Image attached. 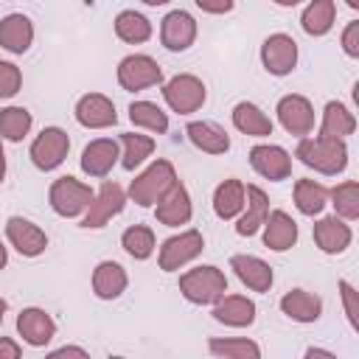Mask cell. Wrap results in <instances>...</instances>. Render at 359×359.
<instances>
[{
    "mask_svg": "<svg viewBox=\"0 0 359 359\" xmlns=\"http://www.w3.org/2000/svg\"><path fill=\"white\" fill-rule=\"evenodd\" d=\"M294 157L306 168H314L323 177H337L348 168V146L345 140H334V137H320V135L297 137Z\"/></svg>",
    "mask_w": 359,
    "mask_h": 359,
    "instance_id": "obj_1",
    "label": "cell"
},
{
    "mask_svg": "<svg viewBox=\"0 0 359 359\" xmlns=\"http://www.w3.org/2000/svg\"><path fill=\"white\" fill-rule=\"evenodd\" d=\"M177 180H180V177H177L174 163L165 160V157H157V160H151V163L129 182L126 196H129L137 208H154L157 199H160Z\"/></svg>",
    "mask_w": 359,
    "mask_h": 359,
    "instance_id": "obj_2",
    "label": "cell"
},
{
    "mask_svg": "<svg viewBox=\"0 0 359 359\" xmlns=\"http://www.w3.org/2000/svg\"><path fill=\"white\" fill-rule=\"evenodd\" d=\"M227 292V278L213 264H199L180 275V294L194 306H213Z\"/></svg>",
    "mask_w": 359,
    "mask_h": 359,
    "instance_id": "obj_3",
    "label": "cell"
},
{
    "mask_svg": "<svg viewBox=\"0 0 359 359\" xmlns=\"http://www.w3.org/2000/svg\"><path fill=\"white\" fill-rule=\"evenodd\" d=\"M93 196H95V191H93L87 182H81V180H76V177H70V174L56 177V180L50 182V188H48V205H50V210H53L56 216H62V219H76V216H81V213L87 210V205L93 202Z\"/></svg>",
    "mask_w": 359,
    "mask_h": 359,
    "instance_id": "obj_4",
    "label": "cell"
},
{
    "mask_svg": "<svg viewBox=\"0 0 359 359\" xmlns=\"http://www.w3.org/2000/svg\"><path fill=\"white\" fill-rule=\"evenodd\" d=\"M163 101L168 104L171 112L191 115V112L202 109V104L208 101V87L194 73H177L168 81H163Z\"/></svg>",
    "mask_w": 359,
    "mask_h": 359,
    "instance_id": "obj_5",
    "label": "cell"
},
{
    "mask_svg": "<svg viewBox=\"0 0 359 359\" xmlns=\"http://www.w3.org/2000/svg\"><path fill=\"white\" fill-rule=\"evenodd\" d=\"M126 199H129L126 191L115 180H104L101 188L95 191L93 202L87 205V210L81 213V227L84 230H101V227H107L118 213H123Z\"/></svg>",
    "mask_w": 359,
    "mask_h": 359,
    "instance_id": "obj_6",
    "label": "cell"
},
{
    "mask_svg": "<svg viewBox=\"0 0 359 359\" xmlns=\"http://www.w3.org/2000/svg\"><path fill=\"white\" fill-rule=\"evenodd\" d=\"M205 250V236L196 227L180 230L174 236H168L157 252V264L163 272H177L182 266H188L191 261H196Z\"/></svg>",
    "mask_w": 359,
    "mask_h": 359,
    "instance_id": "obj_7",
    "label": "cell"
},
{
    "mask_svg": "<svg viewBox=\"0 0 359 359\" xmlns=\"http://www.w3.org/2000/svg\"><path fill=\"white\" fill-rule=\"evenodd\" d=\"M115 76H118L121 90H126V93H140V90L163 84V67L149 53H129V56H123L118 62Z\"/></svg>",
    "mask_w": 359,
    "mask_h": 359,
    "instance_id": "obj_8",
    "label": "cell"
},
{
    "mask_svg": "<svg viewBox=\"0 0 359 359\" xmlns=\"http://www.w3.org/2000/svg\"><path fill=\"white\" fill-rule=\"evenodd\" d=\"M67 151H70V135L62 126H45L31 140L28 157H31L34 168H39V171H56L67 160Z\"/></svg>",
    "mask_w": 359,
    "mask_h": 359,
    "instance_id": "obj_9",
    "label": "cell"
},
{
    "mask_svg": "<svg viewBox=\"0 0 359 359\" xmlns=\"http://www.w3.org/2000/svg\"><path fill=\"white\" fill-rule=\"evenodd\" d=\"M297 56H300L297 42L289 34H283V31L269 34L261 42V65H264V70L269 76H278V79L289 76L297 67Z\"/></svg>",
    "mask_w": 359,
    "mask_h": 359,
    "instance_id": "obj_10",
    "label": "cell"
},
{
    "mask_svg": "<svg viewBox=\"0 0 359 359\" xmlns=\"http://www.w3.org/2000/svg\"><path fill=\"white\" fill-rule=\"evenodd\" d=\"M275 115H278V123L294 135V137H306L314 132V123H317V115H314V104L300 95V93H289L278 101L275 107Z\"/></svg>",
    "mask_w": 359,
    "mask_h": 359,
    "instance_id": "obj_11",
    "label": "cell"
},
{
    "mask_svg": "<svg viewBox=\"0 0 359 359\" xmlns=\"http://www.w3.org/2000/svg\"><path fill=\"white\" fill-rule=\"evenodd\" d=\"M196 34H199V25H196L194 14L185 8H174L160 20V42L171 53L188 50L196 42Z\"/></svg>",
    "mask_w": 359,
    "mask_h": 359,
    "instance_id": "obj_12",
    "label": "cell"
},
{
    "mask_svg": "<svg viewBox=\"0 0 359 359\" xmlns=\"http://www.w3.org/2000/svg\"><path fill=\"white\" fill-rule=\"evenodd\" d=\"M250 165L258 177L269 182H280L289 180L292 174V154L278 143H255L250 149Z\"/></svg>",
    "mask_w": 359,
    "mask_h": 359,
    "instance_id": "obj_13",
    "label": "cell"
},
{
    "mask_svg": "<svg viewBox=\"0 0 359 359\" xmlns=\"http://www.w3.org/2000/svg\"><path fill=\"white\" fill-rule=\"evenodd\" d=\"M73 118L84 129H109L118 123L115 104L104 93H84L73 107Z\"/></svg>",
    "mask_w": 359,
    "mask_h": 359,
    "instance_id": "obj_14",
    "label": "cell"
},
{
    "mask_svg": "<svg viewBox=\"0 0 359 359\" xmlns=\"http://www.w3.org/2000/svg\"><path fill=\"white\" fill-rule=\"evenodd\" d=\"M6 238L22 258H36L48 250V233L39 224H34L31 219H22V216H8L6 219Z\"/></svg>",
    "mask_w": 359,
    "mask_h": 359,
    "instance_id": "obj_15",
    "label": "cell"
},
{
    "mask_svg": "<svg viewBox=\"0 0 359 359\" xmlns=\"http://www.w3.org/2000/svg\"><path fill=\"white\" fill-rule=\"evenodd\" d=\"M194 216V202H191V194L188 188L177 180L154 205V219L165 227H182L188 224Z\"/></svg>",
    "mask_w": 359,
    "mask_h": 359,
    "instance_id": "obj_16",
    "label": "cell"
},
{
    "mask_svg": "<svg viewBox=\"0 0 359 359\" xmlns=\"http://www.w3.org/2000/svg\"><path fill=\"white\" fill-rule=\"evenodd\" d=\"M311 238H314V244H317L320 252H325V255H342L351 247V241H353V230H351V224L345 219H339L334 213V216H323V219L314 222Z\"/></svg>",
    "mask_w": 359,
    "mask_h": 359,
    "instance_id": "obj_17",
    "label": "cell"
},
{
    "mask_svg": "<svg viewBox=\"0 0 359 359\" xmlns=\"http://www.w3.org/2000/svg\"><path fill=\"white\" fill-rule=\"evenodd\" d=\"M118 160H121V146H118V140H112V137H95V140H90V143L81 149L79 165H81V171H84L87 177L101 180V177H107V174L115 168Z\"/></svg>",
    "mask_w": 359,
    "mask_h": 359,
    "instance_id": "obj_18",
    "label": "cell"
},
{
    "mask_svg": "<svg viewBox=\"0 0 359 359\" xmlns=\"http://www.w3.org/2000/svg\"><path fill=\"white\" fill-rule=\"evenodd\" d=\"M17 334L22 337L25 345L45 348L56 337V320L45 309H39V306H25L17 314Z\"/></svg>",
    "mask_w": 359,
    "mask_h": 359,
    "instance_id": "obj_19",
    "label": "cell"
},
{
    "mask_svg": "<svg viewBox=\"0 0 359 359\" xmlns=\"http://www.w3.org/2000/svg\"><path fill=\"white\" fill-rule=\"evenodd\" d=\"M244 196H247L244 199V210L236 216V233L241 238H250L264 227V222L269 216V199H266L264 188H258L252 182L244 185Z\"/></svg>",
    "mask_w": 359,
    "mask_h": 359,
    "instance_id": "obj_20",
    "label": "cell"
},
{
    "mask_svg": "<svg viewBox=\"0 0 359 359\" xmlns=\"http://www.w3.org/2000/svg\"><path fill=\"white\" fill-rule=\"evenodd\" d=\"M230 269L236 272V278L250 289V292H269L275 283L272 266L258 258V255H247V252H236L230 258Z\"/></svg>",
    "mask_w": 359,
    "mask_h": 359,
    "instance_id": "obj_21",
    "label": "cell"
},
{
    "mask_svg": "<svg viewBox=\"0 0 359 359\" xmlns=\"http://www.w3.org/2000/svg\"><path fill=\"white\" fill-rule=\"evenodd\" d=\"M34 45V22L28 14L22 11H11L0 20V48L14 53V56H22L28 53V48Z\"/></svg>",
    "mask_w": 359,
    "mask_h": 359,
    "instance_id": "obj_22",
    "label": "cell"
},
{
    "mask_svg": "<svg viewBox=\"0 0 359 359\" xmlns=\"http://www.w3.org/2000/svg\"><path fill=\"white\" fill-rule=\"evenodd\" d=\"M213 320L227 328H250L255 323V303L247 294H222L213 303Z\"/></svg>",
    "mask_w": 359,
    "mask_h": 359,
    "instance_id": "obj_23",
    "label": "cell"
},
{
    "mask_svg": "<svg viewBox=\"0 0 359 359\" xmlns=\"http://www.w3.org/2000/svg\"><path fill=\"white\" fill-rule=\"evenodd\" d=\"M261 230H264V247H269L272 252L292 250L297 244V236H300L297 222L286 210H280V208L269 210V216H266V222H264Z\"/></svg>",
    "mask_w": 359,
    "mask_h": 359,
    "instance_id": "obj_24",
    "label": "cell"
},
{
    "mask_svg": "<svg viewBox=\"0 0 359 359\" xmlns=\"http://www.w3.org/2000/svg\"><path fill=\"white\" fill-rule=\"evenodd\" d=\"M90 283L98 300H118L129 286V275L118 261H98Z\"/></svg>",
    "mask_w": 359,
    "mask_h": 359,
    "instance_id": "obj_25",
    "label": "cell"
},
{
    "mask_svg": "<svg viewBox=\"0 0 359 359\" xmlns=\"http://www.w3.org/2000/svg\"><path fill=\"white\" fill-rule=\"evenodd\" d=\"M280 311L292 320V323H317L320 314H323V297L309 292V289H289L283 297H280Z\"/></svg>",
    "mask_w": 359,
    "mask_h": 359,
    "instance_id": "obj_26",
    "label": "cell"
},
{
    "mask_svg": "<svg viewBox=\"0 0 359 359\" xmlns=\"http://www.w3.org/2000/svg\"><path fill=\"white\" fill-rule=\"evenodd\" d=\"M230 121L247 137H269L272 129H275L272 118L258 104H252V101H238L233 107V112H230Z\"/></svg>",
    "mask_w": 359,
    "mask_h": 359,
    "instance_id": "obj_27",
    "label": "cell"
},
{
    "mask_svg": "<svg viewBox=\"0 0 359 359\" xmlns=\"http://www.w3.org/2000/svg\"><path fill=\"white\" fill-rule=\"evenodd\" d=\"M356 132V115L342 104V101H328L323 107V118H320V137H334V140H345Z\"/></svg>",
    "mask_w": 359,
    "mask_h": 359,
    "instance_id": "obj_28",
    "label": "cell"
},
{
    "mask_svg": "<svg viewBox=\"0 0 359 359\" xmlns=\"http://www.w3.org/2000/svg\"><path fill=\"white\" fill-rule=\"evenodd\" d=\"M185 135L205 154H224V151H230V135L219 123H213V121H191L185 126Z\"/></svg>",
    "mask_w": 359,
    "mask_h": 359,
    "instance_id": "obj_29",
    "label": "cell"
},
{
    "mask_svg": "<svg viewBox=\"0 0 359 359\" xmlns=\"http://www.w3.org/2000/svg\"><path fill=\"white\" fill-rule=\"evenodd\" d=\"M244 182L238 177H230V180H222L213 191V213L216 219L222 222H230L236 219L241 210H244Z\"/></svg>",
    "mask_w": 359,
    "mask_h": 359,
    "instance_id": "obj_30",
    "label": "cell"
},
{
    "mask_svg": "<svg viewBox=\"0 0 359 359\" xmlns=\"http://www.w3.org/2000/svg\"><path fill=\"white\" fill-rule=\"evenodd\" d=\"M112 28H115V36H118L121 42H126V45H143V42H149L151 34H154L151 20H149L146 14H140V11H135V8L118 11Z\"/></svg>",
    "mask_w": 359,
    "mask_h": 359,
    "instance_id": "obj_31",
    "label": "cell"
},
{
    "mask_svg": "<svg viewBox=\"0 0 359 359\" xmlns=\"http://www.w3.org/2000/svg\"><path fill=\"white\" fill-rule=\"evenodd\" d=\"M337 22V3L334 0H309L300 14V28L309 36H325Z\"/></svg>",
    "mask_w": 359,
    "mask_h": 359,
    "instance_id": "obj_32",
    "label": "cell"
},
{
    "mask_svg": "<svg viewBox=\"0 0 359 359\" xmlns=\"http://www.w3.org/2000/svg\"><path fill=\"white\" fill-rule=\"evenodd\" d=\"M118 146H121V160H118L121 168L123 171H135V168H140L151 157L154 137L151 135H140V132H123Z\"/></svg>",
    "mask_w": 359,
    "mask_h": 359,
    "instance_id": "obj_33",
    "label": "cell"
},
{
    "mask_svg": "<svg viewBox=\"0 0 359 359\" xmlns=\"http://www.w3.org/2000/svg\"><path fill=\"white\" fill-rule=\"evenodd\" d=\"M328 205V188L311 177H300L294 182V208L303 216H320Z\"/></svg>",
    "mask_w": 359,
    "mask_h": 359,
    "instance_id": "obj_34",
    "label": "cell"
},
{
    "mask_svg": "<svg viewBox=\"0 0 359 359\" xmlns=\"http://www.w3.org/2000/svg\"><path fill=\"white\" fill-rule=\"evenodd\" d=\"M121 247L129 258L135 261H146L154 255L157 250V238H154V230L149 224H129L123 233H121Z\"/></svg>",
    "mask_w": 359,
    "mask_h": 359,
    "instance_id": "obj_35",
    "label": "cell"
},
{
    "mask_svg": "<svg viewBox=\"0 0 359 359\" xmlns=\"http://www.w3.org/2000/svg\"><path fill=\"white\" fill-rule=\"evenodd\" d=\"M208 351L219 359H261V345L247 337H210Z\"/></svg>",
    "mask_w": 359,
    "mask_h": 359,
    "instance_id": "obj_36",
    "label": "cell"
},
{
    "mask_svg": "<svg viewBox=\"0 0 359 359\" xmlns=\"http://www.w3.org/2000/svg\"><path fill=\"white\" fill-rule=\"evenodd\" d=\"M129 121L137 129H146L151 135L168 132V112L163 107H157L154 101H132L129 104Z\"/></svg>",
    "mask_w": 359,
    "mask_h": 359,
    "instance_id": "obj_37",
    "label": "cell"
},
{
    "mask_svg": "<svg viewBox=\"0 0 359 359\" xmlns=\"http://www.w3.org/2000/svg\"><path fill=\"white\" fill-rule=\"evenodd\" d=\"M34 126V115L25 107L8 104L0 109V137L8 143H20Z\"/></svg>",
    "mask_w": 359,
    "mask_h": 359,
    "instance_id": "obj_38",
    "label": "cell"
},
{
    "mask_svg": "<svg viewBox=\"0 0 359 359\" xmlns=\"http://www.w3.org/2000/svg\"><path fill=\"white\" fill-rule=\"evenodd\" d=\"M328 199L339 219H345V222L359 219V182L356 180H345V182H337L334 188H328Z\"/></svg>",
    "mask_w": 359,
    "mask_h": 359,
    "instance_id": "obj_39",
    "label": "cell"
},
{
    "mask_svg": "<svg viewBox=\"0 0 359 359\" xmlns=\"http://www.w3.org/2000/svg\"><path fill=\"white\" fill-rule=\"evenodd\" d=\"M22 90V70L14 62L0 59V101L14 98Z\"/></svg>",
    "mask_w": 359,
    "mask_h": 359,
    "instance_id": "obj_40",
    "label": "cell"
},
{
    "mask_svg": "<svg viewBox=\"0 0 359 359\" xmlns=\"http://www.w3.org/2000/svg\"><path fill=\"white\" fill-rule=\"evenodd\" d=\"M337 289H339V297H342V309H345L348 325H351L353 331H359V292H356L353 283L345 280V278L337 280Z\"/></svg>",
    "mask_w": 359,
    "mask_h": 359,
    "instance_id": "obj_41",
    "label": "cell"
},
{
    "mask_svg": "<svg viewBox=\"0 0 359 359\" xmlns=\"http://www.w3.org/2000/svg\"><path fill=\"white\" fill-rule=\"evenodd\" d=\"M339 45H342V53H345V56L359 59V20H351V22L342 28Z\"/></svg>",
    "mask_w": 359,
    "mask_h": 359,
    "instance_id": "obj_42",
    "label": "cell"
},
{
    "mask_svg": "<svg viewBox=\"0 0 359 359\" xmlns=\"http://www.w3.org/2000/svg\"><path fill=\"white\" fill-rule=\"evenodd\" d=\"M196 3V8H202L205 14H227V11H233V6H236V0H194Z\"/></svg>",
    "mask_w": 359,
    "mask_h": 359,
    "instance_id": "obj_43",
    "label": "cell"
},
{
    "mask_svg": "<svg viewBox=\"0 0 359 359\" xmlns=\"http://www.w3.org/2000/svg\"><path fill=\"white\" fill-rule=\"evenodd\" d=\"M22 348L20 342H14L11 337H0V359H20Z\"/></svg>",
    "mask_w": 359,
    "mask_h": 359,
    "instance_id": "obj_44",
    "label": "cell"
},
{
    "mask_svg": "<svg viewBox=\"0 0 359 359\" xmlns=\"http://www.w3.org/2000/svg\"><path fill=\"white\" fill-rule=\"evenodd\" d=\"M50 356H79V359H87V351L79 348V345H62V348L50 351Z\"/></svg>",
    "mask_w": 359,
    "mask_h": 359,
    "instance_id": "obj_45",
    "label": "cell"
},
{
    "mask_svg": "<svg viewBox=\"0 0 359 359\" xmlns=\"http://www.w3.org/2000/svg\"><path fill=\"white\" fill-rule=\"evenodd\" d=\"M306 356H325V359H334V351H325V348H306Z\"/></svg>",
    "mask_w": 359,
    "mask_h": 359,
    "instance_id": "obj_46",
    "label": "cell"
},
{
    "mask_svg": "<svg viewBox=\"0 0 359 359\" xmlns=\"http://www.w3.org/2000/svg\"><path fill=\"white\" fill-rule=\"evenodd\" d=\"M6 171H8V163H6V149H3V137H0V185L6 180Z\"/></svg>",
    "mask_w": 359,
    "mask_h": 359,
    "instance_id": "obj_47",
    "label": "cell"
},
{
    "mask_svg": "<svg viewBox=\"0 0 359 359\" xmlns=\"http://www.w3.org/2000/svg\"><path fill=\"white\" fill-rule=\"evenodd\" d=\"M275 6H280V8H294V6H300L303 0H272Z\"/></svg>",
    "mask_w": 359,
    "mask_h": 359,
    "instance_id": "obj_48",
    "label": "cell"
},
{
    "mask_svg": "<svg viewBox=\"0 0 359 359\" xmlns=\"http://www.w3.org/2000/svg\"><path fill=\"white\" fill-rule=\"evenodd\" d=\"M6 264H8V250H6V244L0 241V269H6Z\"/></svg>",
    "mask_w": 359,
    "mask_h": 359,
    "instance_id": "obj_49",
    "label": "cell"
},
{
    "mask_svg": "<svg viewBox=\"0 0 359 359\" xmlns=\"http://www.w3.org/2000/svg\"><path fill=\"white\" fill-rule=\"evenodd\" d=\"M6 311H8V303H6V297L0 294V323H3V317H6Z\"/></svg>",
    "mask_w": 359,
    "mask_h": 359,
    "instance_id": "obj_50",
    "label": "cell"
},
{
    "mask_svg": "<svg viewBox=\"0 0 359 359\" xmlns=\"http://www.w3.org/2000/svg\"><path fill=\"white\" fill-rule=\"evenodd\" d=\"M140 3H146V6H154V8H157V6H165V3H171V0H140Z\"/></svg>",
    "mask_w": 359,
    "mask_h": 359,
    "instance_id": "obj_51",
    "label": "cell"
},
{
    "mask_svg": "<svg viewBox=\"0 0 359 359\" xmlns=\"http://www.w3.org/2000/svg\"><path fill=\"white\" fill-rule=\"evenodd\" d=\"M348 3V8H353V11H359V0H345Z\"/></svg>",
    "mask_w": 359,
    "mask_h": 359,
    "instance_id": "obj_52",
    "label": "cell"
}]
</instances>
